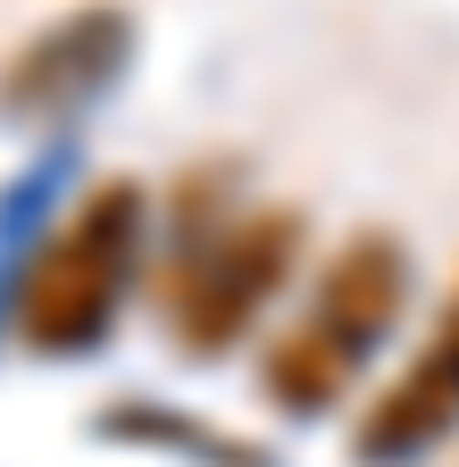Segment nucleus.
<instances>
[{
  "label": "nucleus",
  "instance_id": "obj_4",
  "mask_svg": "<svg viewBox=\"0 0 459 467\" xmlns=\"http://www.w3.org/2000/svg\"><path fill=\"white\" fill-rule=\"evenodd\" d=\"M134 58V9L126 0H76L68 17H50L42 34H26L0 67V109L9 117H68L92 92L118 84V67Z\"/></svg>",
  "mask_w": 459,
  "mask_h": 467
},
{
  "label": "nucleus",
  "instance_id": "obj_2",
  "mask_svg": "<svg viewBox=\"0 0 459 467\" xmlns=\"http://www.w3.org/2000/svg\"><path fill=\"white\" fill-rule=\"evenodd\" d=\"M418 259L392 225H360L318 259L309 301L293 309L267 350H259V400L276 418H326L360 392V376L376 368V350L392 342L401 309H410Z\"/></svg>",
  "mask_w": 459,
  "mask_h": 467
},
{
  "label": "nucleus",
  "instance_id": "obj_5",
  "mask_svg": "<svg viewBox=\"0 0 459 467\" xmlns=\"http://www.w3.org/2000/svg\"><path fill=\"white\" fill-rule=\"evenodd\" d=\"M451 434H459V284H451L443 317L426 326V342L401 359V376L360 409L351 459L360 467H410V459L443 451Z\"/></svg>",
  "mask_w": 459,
  "mask_h": 467
},
{
  "label": "nucleus",
  "instance_id": "obj_3",
  "mask_svg": "<svg viewBox=\"0 0 459 467\" xmlns=\"http://www.w3.org/2000/svg\"><path fill=\"white\" fill-rule=\"evenodd\" d=\"M151 259V192L134 175H100L68 201V217L26 251L9 284V334L34 359H84L126 317Z\"/></svg>",
  "mask_w": 459,
  "mask_h": 467
},
{
  "label": "nucleus",
  "instance_id": "obj_1",
  "mask_svg": "<svg viewBox=\"0 0 459 467\" xmlns=\"http://www.w3.org/2000/svg\"><path fill=\"white\" fill-rule=\"evenodd\" d=\"M309 259V217L293 201H235L225 175L201 167L176 192V251H167V334L193 359H235L284 284Z\"/></svg>",
  "mask_w": 459,
  "mask_h": 467
}]
</instances>
